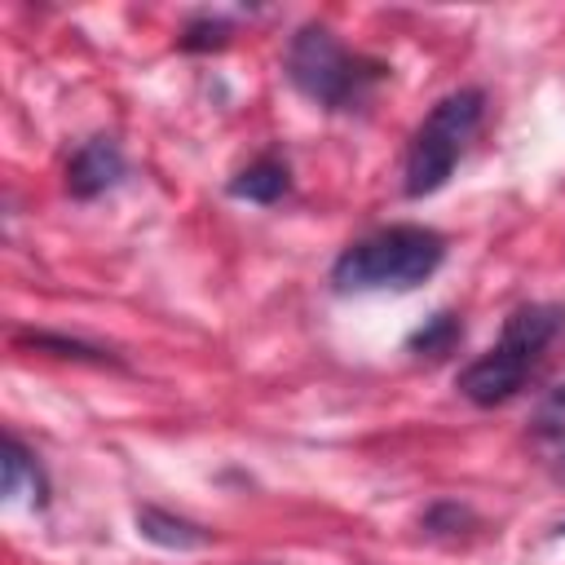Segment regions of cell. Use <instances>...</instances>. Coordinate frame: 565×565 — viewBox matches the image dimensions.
I'll use <instances>...</instances> for the list:
<instances>
[{
	"label": "cell",
	"instance_id": "cell-1",
	"mask_svg": "<svg viewBox=\"0 0 565 565\" xmlns=\"http://www.w3.org/2000/svg\"><path fill=\"white\" fill-rule=\"evenodd\" d=\"M446 238L428 225H384L349 243L331 265L335 291H411L437 274Z\"/></svg>",
	"mask_w": 565,
	"mask_h": 565
},
{
	"label": "cell",
	"instance_id": "cell-2",
	"mask_svg": "<svg viewBox=\"0 0 565 565\" xmlns=\"http://www.w3.org/2000/svg\"><path fill=\"white\" fill-rule=\"evenodd\" d=\"M561 318H565L561 305H525V309H516L503 322L499 344L459 371V393L472 406H499V402L516 397V388L525 384V375L534 371V362L543 358L552 335L561 331Z\"/></svg>",
	"mask_w": 565,
	"mask_h": 565
},
{
	"label": "cell",
	"instance_id": "cell-3",
	"mask_svg": "<svg viewBox=\"0 0 565 565\" xmlns=\"http://www.w3.org/2000/svg\"><path fill=\"white\" fill-rule=\"evenodd\" d=\"M287 79L327 110H353L384 79V62L349 53L327 26H300L287 44Z\"/></svg>",
	"mask_w": 565,
	"mask_h": 565
},
{
	"label": "cell",
	"instance_id": "cell-4",
	"mask_svg": "<svg viewBox=\"0 0 565 565\" xmlns=\"http://www.w3.org/2000/svg\"><path fill=\"white\" fill-rule=\"evenodd\" d=\"M481 110H486L481 88H455L424 115V124L415 128V137L406 146V168H402L406 199H428L450 181L463 146L472 141V132L481 124Z\"/></svg>",
	"mask_w": 565,
	"mask_h": 565
},
{
	"label": "cell",
	"instance_id": "cell-5",
	"mask_svg": "<svg viewBox=\"0 0 565 565\" xmlns=\"http://www.w3.org/2000/svg\"><path fill=\"white\" fill-rule=\"evenodd\" d=\"M119 177H124V154H119V146L110 137L84 141L71 154V163H66V190H71V199H97V194L115 190Z\"/></svg>",
	"mask_w": 565,
	"mask_h": 565
},
{
	"label": "cell",
	"instance_id": "cell-6",
	"mask_svg": "<svg viewBox=\"0 0 565 565\" xmlns=\"http://www.w3.org/2000/svg\"><path fill=\"white\" fill-rule=\"evenodd\" d=\"M137 534L150 539L154 547H168V552H194L203 547L212 534L185 516H172L163 508H137Z\"/></svg>",
	"mask_w": 565,
	"mask_h": 565
},
{
	"label": "cell",
	"instance_id": "cell-7",
	"mask_svg": "<svg viewBox=\"0 0 565 565\" xmlns=\"http://www.w3.org/2000/svg\"><path fill=\"white\" fill-rule=\"evenodd\" d=\"M4 477H0V490H4V499H18L22 494V486H31V494H35V508H44L49 503V481H44V472H40V463H35V455L22 446V437L18 433H4Z\"/></svg>",
	"mask_w": 565,
	"mask_h": 565
},
{
	"label": "cell",
	"instance_id": "cell-8",
	"mask_svg": "<svg viewBox=\"0 0 565 565\" xmlns=\"http://www.w3.org/2000/svg\"><path fill=\"white\" fill-rule=\"evenodd\" d=\"M287 190H291V172H287V163H278L274 154L247 163V168L230 181V194H234V199H247V203H278Z\"/></svg>",
	"mask_w": 565,
	"mask_h": 565
},
{
	"label": "cell",
	"instance_id": "cell-9",
	"mask_svg": "<svg viewBox=\"0 0 565 565\" xmlns=\"http://www.w3.org/2000/svg\"><path fill=\"white\" fill-rule=\"evenodd\" d=\"M459 335H463V327H459L455 313H433L419 331H411L406 349H411L415 358H446V353L459 344Z\"/></svg>",
	"mask_w": 565,
	"mask_h": 565
},
{
	"label": "cell",
	"instance_id": "cell-10",
	"mask_svg": "<svg viewBox=\"0 0 565 565\" xmlns=\"http://www.w3.org/2000/svg\"><path fill=\"white\" fill-rule=\"evenodd\" d=\"M18 344L22 349H40V353H57V358H75V362H115L106 349L97 344H84V340H71V335H53V331H18Z\"/></svg>",
	"mask_w": 565,
	"mask_h": 565
},
{
	"label": "cell",
	"instance_id": "cell-11",
	"mask_svg": "<svg viewBox=\"0 0 565 565\" xmlns=\"http://www.w3.org/2000/svg\"><path fill=\"white\" fill-rule=\"evenodd\" d=\"M530 433H534L539 441H547L552 450H556V446H565V384H556V388L534 406Z\"/></svg>",
	"mask_w": 565,
	"mask_h": 565
},
{
	"label": "cell",
	"instance_id": "cell-12",
	"mask_svg": "<svg viewBox=\"0 0 565 565\" xmlns=\"http://www.w3.org/2000/svg\"><path fill=\"white\" fill-rule=\"evenodd\" d=\"M230 35H234V26L225 18H190L185 31L177 35V44L185 53H212V49H225Z\"/></svg>",
	"mask_w": 565,
	"mask_h": 565
},
{
	"label": "cell",
	"instance_id": "cell-13",
	"mask_svg": "<svg viewBox=\"0 0 565 565\" xmlns=\"http://www.w3.org/2000/svg\"><path fill=\"white\" fill-rule=\"evenodd\" d=\"M463 525H472V512L459 508V503H433V508L424 512V530H428V534H455V530H463Z\"/></svg>",
	"mask_w": 565,
	"mask_h": 565
},
{
	"label": "cell",
	"instance_id": "cell-14",
	"mask_svg": "<svg viewBox=\"0 0 565 565\" xmlns=\"http://www.w3.org/2000/svg\"><path fill=\"white\" fill-rule=\"evenodd\" d=\"M552 468H556V477H565V446L552 450Z\"/></svg>",
	"mask_w": 565,
	"mask_h": 565
},
{
	"label": "cell",
	"instance_id": "cell-15",
	"mask_svg": "<svg viewBox=\"0 0 565 565\" xmlns=\"http://www.w3.org/2000/svg\"><path fill=\"white\" fill-rule=\"evenodd\" d=\"M561 534H565V525H561Z\"/></svg>",
	"mask_w": 565,
	"mask_h": 565
}]
</instances>
